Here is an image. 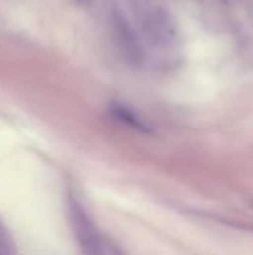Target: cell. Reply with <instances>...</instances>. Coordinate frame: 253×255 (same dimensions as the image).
I'll list each match as a JSON object with an SVG mask.
<instances>
[{"instance_id": "1", "label": "cell", "mask_w": 253, "mask_h": 255, "mask_svg": "<svg viewBox=\"0 0 253 255\" xmlns=\"http://www.w3.org/2000/svg\"><path fill=\"white\" fill-rule=\"evenodd\" d=\"M183 31L186 37V54L191 64L204 67L212 64H222L228 55L227 43L203 30L192 18L183 21Z\"/></svg>"}, {"instance_id": "2", "label": "cell", "mask_w": 253, "mask_h": 255, "mask_svg": "<svg viewBox=\"0 0 253 255\" xmlns=\"http://www.w3.org/2000/svg\"><path fill=\"white\" fill-rule=\"evenodd\" d=\"M0 255H4L3 254V251H1V247H0Z\"/></svg>"}]
</instances>
